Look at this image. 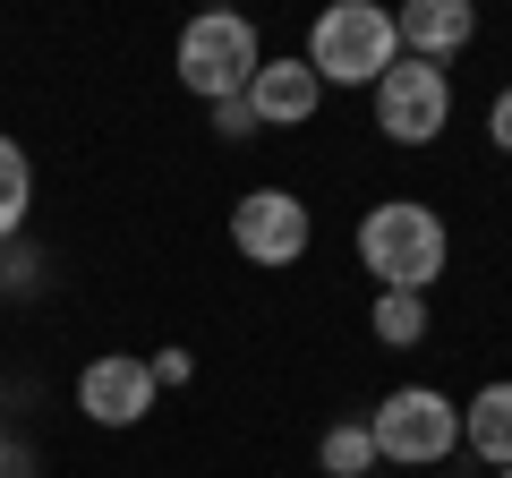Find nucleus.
Listing matches in <instances>:
<instances>
[{
    "label": "nucleus",
    "instance_id": "f257e3e1",
    "mask_svg": "<svg viewBox=\"0 0 512 478\" xmlns=\"http://www.w3.org/2000/svg\"><path fill=\"white\" fill-rule=\"evenodd\" d=\"M359 265L376 274V291L427 299L436 274L453 265V231H444V214L427 197H384V205H367V222H359Z\"/></svg>",
    "mask_w": 512,
    "mask_h": 478
},
{
    "label": "nucleus",
    "instance_id": "f03ea898",
    "mask_svg": "<svg viewBox=\"0 0 512 478\" xmlns=\"http://www.w3.org/2000/svg\"><path fill=\"white\" fill-rule=\"evenodd\" d=\"M299 60L316 69V86H376V77L402 60L393 9H376V0H333L325 18L308 26V52Z\"/></svg>",
    "mask_w": 512,
    "mask_h": 478
},
{
    "label": "nucleus",
    "instance_id": "7ed1b4c3",
    "mask_svg": "<svg viewBox=\"0 0 512 478\" xmlns=\"http://www.w3.org/2000/svg\"><path fill=\"white\" fill-rule=\"evenodd\" d=\"M367 436H376V461L436 470V461L461 444V402H444L436 385H402V393H384V402H376Z\"/></svg>",
    "mask_w": 512,
    "mask_h": 478
},
{
    "label": "nucleus",
    "instance_id": "20e7f679",
    "mask_svg": "<svg viewBox=\"0 0 512 478\" xmlns=\"http://www.w3.org/2000/svg\"><path fill=\"white\" fill-rule=\"evenodd\" d=\"M444 129H453V77L436 60L402 52L376 77V137H393V146H436Z\"/></svg>",
    "mask_w": 512,
    "mask_h": 478
},
{
    "label": "nucleus",
    "instance_id": "39448f33",
    "mask_svg": "<svg viewBox=\"0 0 512 478\" xmlns=\"http://www.w3.org/2000/svg\"><path fill=\"white\" fill-rule=\"evenodd\" d=\"M256 69H265V52H256V26H248V18H231V9L188 18V35H180V77H188V94H205V103L248 94Z\"/></svg>",
    "mask_w": 512,
    "mask_h": 478
},
{
    "label": "nucleus",
    "instance_id": "423d86ee",
    "mask_svg": "<svg viewBox=\"0 0 512 478\" xmlns=\"http://www.w3.org/2000/svg\"><path fill=\"white\" fill-rule=\"evenodd\" d=\"M308 239H316V222H308V205H299L291 188H248V197L231 205V248L248 265H299Z\"/></svg>",
    "mask_w": 512,
    "mask_h": 478
},
{
    "label": "nucleus",
    "instance_id": "0eeeda50",
    "mask_svg": "<svg viewBox=\"0 0 512 478\" xmlns=\"http://www.w3.org/2000/svg\"><path fill=\"white\" fill-rule=\"evenodd\" d=\"M77 410H86L94 427H137L154 410V368H146V359H128V350L86 359V376H77Z\"/></svg>",
    "mask_w": 512,
    "mask_h": 478
},
{
    "label": "nucleus",
    "instance_id": "6e6552de",
    "mask_svg": "<svg viewBox=\"0 0 512 478\" xmlns=\"http://www.w3.org/2000/svg\"><path fill=\"white\" fill-rule=\"evenodd\" d=\"M316 103H325V86H316L308 60H265V69L248 77L256 129H299V120H316Z\"/></svg>",
    "mask_w": 512,
    "mask_h": 478
},
{
    "label": "nucleus",
    "instance_id": "1a4fd4ad",
    "mask_svg": "<svg viewBox=\"0 0 512 478\" xmlns=\"http://www.w3.org/2000/svg\"><path fill=\"white\" fill-rule=\"evenodd\" d=\"M393 35H402L410 60H436L444 69V60L478 35V9L470 0H410V9H393Z\"/></svg>",
    "mask_w": 512,
    "mask_h": 478
},
{
    "label": "nucleus",
    "instance_id": "9d476101",
    "mask_svg": "<svg viewBox=\"0 0 512 478\" xmlns=\"http://www.w3.org/2000/svg\"><path fill=\"white\" fill-rule=\"evenodd\" d=\"M461 444H470L487 470H512V376H495V385H478L470 402H461Z\"/></svg>",
    "mask_w": 512,
    "mask_h": 478
},
{
    "label": "nucleus",
    "instance_id": "9b49d317",
    "mask_svg": "<svg viewBox=\"0 0 512 478\" xmlns=\"http://www.w3.org/2000/svg\"><path fill=\"white\" fill-rule=\"evenodd\" d=\"M367 325H376L384 350H419V342H427V299H410V291H376Z\"/></svg>",
    "mask_w": 512,
    "mask_h": 478
},
{
    "label": "nucleus",
    "instance_id": "f8f14e48",
    "mask_svg": "<svg viewBox=\"0 0 512 478\" xmlns=\"http://www.w3.org/2000/svg\"><path fill=\"white\" fill-rule=\"evenodd\" d=\"M26 205H35V163H26L18 137H0V239H18Z\"/></svg>",
    "mask_w": 512,
    "mask_h": 478
},
{
    "label": "nucleus",
    "instance_id": "ddd939ff",
    "mask_svg": "<svg viewBox=\"0 0 512 478\" xmlns=\"http://www.w3.org/2000/svg\"><path fill=\"white\" fill-rule=\"evenodd\" d=\"M316 461H325V478H367V470H376V436H367L359 419H350V427H325Z\"/></svg>",
    "mask_w": 512,
    "mask_h": 478
},
{
    "label": "nucleus",
    "instance_id": "4468645a",
    "mask_svg": "<svg viewBox=\"0 0 512 478\" xmlns=\"http://www.w3.org/2000/svg\"><path fill=\"white\" fill-rule=\"evenodd\" d=\"M214 137H222V146H248V137H256L248 94H222V103H214Z\"/></svg>",
    "mask_w": 512,
    "mask_h": 478
},
{
    "label": "nucleus",
    "instance_id": "2eb2a0df",
    "mask_svg": "<svg viewBox=\"0 0 512 478\" xmlns=\"http://www.w3.org/2000/svg\"><path fill=\"white\" fill-rule=\"evenodd\" d=\"M487 137H495V154H512V86L487 103Z\"/></svg>",
    "mask_w": 512,
    "mask_h": 478
},
{
    "label": "nucleus",
    "instance_id": "dca6fc26",
    "mask_svg": "<svg viewBox=\"0 0 512 478\" xmlns=\"http://www.w3.org/2000/svg\"><path fill=\"white\" fill-rule=\"evenodd\" d=\"M154 385H188V350H163V359H146Z\"/></svg>",
    "mask_w": 512,
    "mask_h": 478
},
{
    "label": "nucleus",
    "instance_id": "f3484780",
    "mask_svg": "<svg viewBox=\"0 0 512 478\" xmlns=\"http://www.w3.org/2000/svg\"><path fill=\"white\" fill-rule=\"evenodd\" d=\"M0 478H35V453H26V444H9V436H0Z\"/></svg>",
    "mask_w": 512,
    "mask_h": 478
},
{
    "label": "nucleus",
    "instance_id": "a211bd4d",
    "mask_svg": "<svg viewBox=\"0 0 512 478\" xmlns=\"http://www.w3.org/2000/svg\"><path fill=\"white\" fill-rule=\"evenodd\" d=\"M495 478H512V470H495Z\"/></svg>",
    "mask_w": 512,
    "mask_h": 478
}]
</instances>
